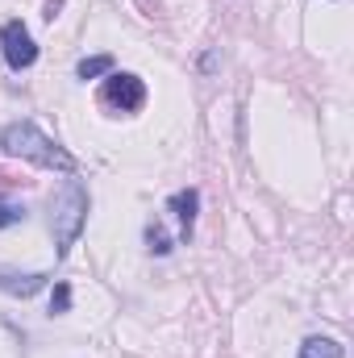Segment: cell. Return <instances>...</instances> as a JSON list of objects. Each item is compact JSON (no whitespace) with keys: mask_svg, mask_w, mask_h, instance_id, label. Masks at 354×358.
I'll use <instances>...</instances> for the list:
<instances>
[{"mask_svg":"<svg viewBox=\"0 0 354 358\" xmlns=\"http://www.w3.org/2000/svg\"><path fill=\"white\" fill-rule=\"evenodd\" d=\"M21 221H25V204H17V200H0V229L21 225Z\"/></svg>","mask_w":354,"mask_h":358,"instance_id":"10","label":"cell"},{"mask_svg":"<svg viewBox=\"0 0 354 358\" xmlns=\"http://www.w3.org/2000/svg\"><path fill=\"white\" fill-rule=\"evenodd\" d=\"M146 242H150L155 255H167V250H171V242H167V234H163L159 225H146Z\"/></svg>","mask_w":354,"mask_h":358,"instance_id":"11","label":"cell"},{"mask_svg":"<svg viewBox=\"0 0 354 358\" xmlns=\"http://www.w3.org/2000/svg\"><path fill=\"white\" fill-rule=\"evenodd\" d=\"M88 183L80 176H67L63 187L50 196V234H55V255L67 259L71 246L80 242L84 225H88Z\"/></svg>","mask_w":354,"mask_h":358,"instance_id":"2","label":"cell"},{"mask_svg":"<svg viewBox=\"0 0 354 358\" xmlns=\"http://www.w3.org/2000/svg\"><path fill=\"white\" fill-rule=\"evenodd\" d=\"M296 358H342V342L338 338H309Z\"/></svg>","mask_w":354,"mask_h":358,"instance_id":"7","label":"cell"},{"mask_svg":"<svg viewBox=\"0 0 354 358\" xmlns=\"http://www.w3.org/2000/svg\"><path fill=\"white\" fill-rule=\"evenodd\" d=\"M67 308H71V283H63V279H59V283H55V292H50V313H55V317H63Z\"/></svg>","mask_w":354,"mask_h":358,"instance_id":"9","label":"cell"},{"mask_svg":"<svg viewBox=\"0 0 354 358\" xmlns=\"http://www.w3.org/2000/svg\"><path fill=\"white\" fill-rule=\"evenodd\" d=\"M63 8V0H46V21H55V13Z\"/></svg>","mask_w":354,"mask_h":358,"instance_id":"12","label":"cell"},{"mask_svg":"<svg viewBox=\"0 0 354 358\" xmlns=\"http://www.w3.org/2000/svg\"><path fill=\"white\" fill-rule=\"evenodd\" d=\"M0 150L8 159H25L34 167H46V171H59V176H76V159L71 150H63L50 134H42L34 121H13L0 129Z\"/></svg>","mask_w":354,"mask_h":358,"instance_id":"1","label":"cell"},{"mask_svg":"<svg viewBox=\"0 0 354 358\" xmlns=\"http://www.w3.org/2000/svg\"><path fill=\"white\" fill-rule=\"evenodd\" d=\"M171 213H176V221H179V234L192 238V225H196V213H200V192H196V187L176 192V196H171Z\"/></svg>","mask_w":354,"mask_h":358,"instance_id":"5","label":"cell"},{"mask_svg":"<svg viewBox=\"0 0 354 358\" xmlns=\"http://www.w3.org/2000/svg\"><path fill=\"white\" fill-rule=\"evenodd\" d=\"M0 50H4V63L13 71H25L38 63V42L29 38V29L21 21H4L0 25Z\"/></svg>","mask_w":354,"mask_h":358,"instance_id":"4","label":"cell"},{"mask_svg":"<svg viewBox=\"0 0 354 358\" xmlns=\"http://www.w3.org/2000/svg\"><path fill=\"white\" fill-rule=\"evenodd\" d=\"M113 71V55H92V59H84L80 67H76V76L88 84V80H100V76H108Z\"/></svg>","mask_w":354,"mask_h":358,"instance_id":"8","label":"cell"},{"mask_svg":"<svg viewBox=\"0 0 354 358\" xmlns=\"http://www.w3.org/2000/svg\"><path fill=\"white\" fill-rule=\"evenodd\" d=\"M46 279L50 275H13V271H0V292H8V296H34V292H42L46 287Z\"/></svg>","mask_w":354,"mask_h":358,"instance_id":"6","label":"cell"},{"mask_svg":"<svg viewBox=\"0 0 354 358\" xmlns=\"http://www.w3.org/2000/svg\"><path fill=\"white\" fill-rule=\"evenodd\" d=\"M100 96H104V104L117 108V113H138V108L146 104V84H142L138 76H129V71H108Z\"/></svg>","mask_w":354,"mask_h":358,"instance_id":"3","label":"cell"}]
</instances>
